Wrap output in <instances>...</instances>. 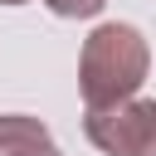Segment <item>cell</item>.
<instances>
[{
  "label": "cell",
  "mask_w": 156,
  "mask_h": 156,
  "mask_svg": "<svg viewBox=\"0 0 156 156\" xmlns=\"http://www.w3.org/2000/svg\"><path fill=\"white\" fill-rule=\"evenodd\" d=\"M44 5H49V15H58V20H93V15L107 10V0H44Z\"/></svg>",
  "instance_id": "277c9868"
},
{
  "label": "cell",
  "mask_w": 156,
  "mask_h": 156,
  "mask_svg": "<svg viewBox=\"0 0 156 156\" xmlns=\"http://www.w3.org/2000/svg\"><path fill=\"white\" fill-rule=\"evenodd\" d=\"M0 5H24V0H0Z\"/></svg>",
  "instance_id": "8992f818"
},
{
  "label": "cell",
  "mask_w": 156,
  "mask_h": 156,
  "mask_svg": "<svg viewBox=\"0 0 156 156\" xmlns=\"http://www.w3.org/2000/svg\"><path fill=\"white\" fill-rule=\"evenodd\" d=\"M15 156H63V151L49 141V146H29V151H15Z\"/></svg>",
  "instance_id": "5b68a950"
},
{
  "label": "cell",
  "mask_w": 156,
  "mask_h": 156,
  "mask_svg": "<svg viewBox=\"0 0 156 156\" xmlns=\"http://www.w3.org/2000/svg\"><path fill=\"white\" fill-rule=\"evenodd\" d=\"M83 132L102 156H156V98H122L107 107H88Z\"/></svg>",
  "instance_id": "7a4b0ae2"
},
{
  "label": "cell",
  "mask_w": 156,
  "mask_h": 156,
  "mask_svg": "<svg viewBox=\"0 0 156 156\" xmlns=\"http://www.w3.org/2000/svg\"><path fill=\"white\" fill-rule=\"evenodd\" d=\"M151 73V49L141 39L136 24H98L88 39H83V54H78V88H83V102L88 107H107V102H122V98H136V88L146 83Z\"/></svg>",
  "instance_id": "6da1fadb"
},
{
  "label": "cell",
  "mask_w": 156,
  "mask_h": 156,
  "mask_svg": "<svg viewBox=\"0 0 156 156\" xmlns=\"http://www.w3.org/2000/svg\"><path fill=\"white\" fill-rule=\"evenodd\" d=\"M29 146H49V127H44L39 117H24V112H5V117H0V156L29 151Z\"/></svg>",
  "instance_id": "3957f363"
}]
</instances>
